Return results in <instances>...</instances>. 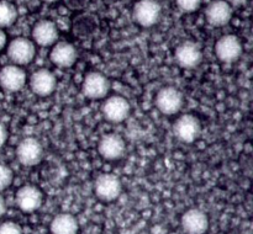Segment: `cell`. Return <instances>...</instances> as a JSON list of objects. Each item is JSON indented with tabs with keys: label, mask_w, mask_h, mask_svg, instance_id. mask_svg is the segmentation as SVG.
<instances>
[{
	"label": "cell",
	"mask_w": 253,
	"mask_h": 234,
	"mask_svg": "<svg viewBox=\"0 0 253 234\" xmlns=\"http://www.w3.org/2000/svg\"><path fill=\"white\" fill-rule=\"evenodd\" d=\"M5 212H6V202H5L4 197L0 195V218L4 216Z\"/></svg>",
	"instance_id": "cell-26"
},
{
	"label": "cell",
	"mask_w": 253,
	"mask_h": 234,
	"mask_svg": "<svg viewBox=\"0 0 253 234\" xmlns=\"http://www.w3.org/2000/svg\"><path fill=\"white\" fill-rule=\"evenodd\" d=\"M225 1L231 5V6H241V5L246 4L249 0H225Z\"/></svg>",
	"instance_id": "cell-27"
},
{
	"label": "cell",
	"mask_w": 253,
	"mask_h": 234,
	"mask_svg": "<svg viewBox=\"0 0 253 234\" xmlns=\"http://www.w3.org/2000/svg\"><path fill=\"white\" fill-rule=\"evenodd\" d=\"M202 125L198 117L194 115H183L175 121L173 126V132L175 137L184 143H193L199 138Z\"/></svg>",
	"instance_id": "cell-9"
},
{
	"label": "cell",
	"mask_w": 253,
	"mask_h": 234,
	"mask_svg": "<svg viewBox=\"0 0 253 234\" xmlns=\"http://www.w3.org/2000/svg\"><path fill=\"white\" fill-rule=\"evenodd\" d=\"M26 84V73L15 64L5 66L0 69V86L9 93L20 91Z\"/></svg>",
	"instance_id": "cell-13"
},
{
	"label": "cell",
	"mask_w": 253,
	"mask_h": 234,
	"mask_svg": "<svg viewBox=\"0 0 253 234\" xmlns=\"http://www.w3.org/2000/svg\"><path fill=\"white\" fill-rule=\"evenodd\" d=\"M130 110L128 101L120 95L109 96L101 106V112L105 120L113 123L124 122L130 115Z\"/></svg>",
	"instance_id": "cell-7"
},
{
	"label": "cell",
	"mask_w": 253,
	"mask_h": 234,
	"mask_svg": "<svg viewBox=\"0 0 253 234\" xmlns=\"http://www.w3.org/2000/svg\"><path fill=\"white\" fill-rule=\"evenodd\" d=\"M17 19V10L6 0L0 1V29L10 27Z\"/></svg>",
	"instance_id": "cell-20"
},
{
	"label": "cell",
	"mask_w": 253,
	"mask_h": 234,
	"mask_svg": "<svg viewBox=\"0 0 253 234\" xmlns=\"http://www.w3.org/2000/svg\"><path fill=\"white\" fill-rule=\"evenodd\" d=\"M0 234H22L21 227L11 221L0 224Z\"/></svg>",
	"instance_id": "cell-23"
},
{
	"label": "cell",
	"mask_w": 253,
	"mask_h": 234,
	"mask_svg": "<svg viewBox=\"0 0 253 234\" xmlns=\"http://www.w3.org/2000/svg\"><path fill=\"white\" fill-rule=\"evenodd\" d=\"M205 17L211 26H225L232 17V6L225 0H212L205 9Z\"/></svg>",
	"instance_id": "cell-16"
},
{
	"label": "cell",
	"mask_w": 253,
	"mask_h": 234,
	"mask_svg": "<svg viewBox=\"0 0 253 234\" xmlns=\"http://www.w3.org/2000/svg\"><path fill=\"white\" fill-rule=\"evenodd\" d=\"M180 224L187 234H204L209 228V218L202 209L190 208L184 212Z\"/></svg>",
	"instance_id": "cell-15"
},
{
	"label": "cell",
	"mask_w": 253,
	"mask_h": 234,
	"mask_svg": "<svg viewBox=\"0 0 253 234\" xmlns=\"http://www.w3.org/2000/svg\"><path fill=\"white\" fill-rule=\"evenodd\" d=\"M52 234H78L79 224L74 216L69 213H59L49 224Z\"/></svg>",
	"instance_id": "cell-19"
},
{
	"label": "cell",
	"mask_w": 253,
	"mask_h": 234,
	"mask_svg": "<svg viewBox=\"0 0 253 234\" xmlns=\"http://www.w3.org/2000/svg\"><path fill=\"white\" fill-rule=\"evenodd\" d=\"M162 7L156 0H137L132 9V17L136 24L142 27H151L161 19Z\"/></svg>",
	"instance_id": "cell-3"
},
{
	"label": "cell",
	"mask_w": 253,
	"mask_h": 234,
	"mask_svg": "<svg viewBox=\"0 0 253 234\" xmlns=\"http://www.w3.org/2000/svg\"><path fill=\"white\" fill-rule=\"evenodd\" d=\"M244 47L236 34H225L215 43V54L222 63H234L241 57Z\"/></svg>",
	"instance_id": "cell-4"
},
{
	"label": "cell",
	"mask_w": 253,
	"mask_h": 234,
	"mask_svg": "<svg viewBox=\"0 0 253 234\" xmlns=\"http://www.w3.org/2000/svg\"><path fill=\"white\" fill-rule=\"evenodd\" d=\"M7 139V131H6V127H5L4 125H2L1 122H0V148L2 147V145L5 144V142H6Z\"/></svg>",
	"instance_id": "cell-24"
},
{
	"label": "cell",
	"mask_w": 253,
	"mask_h": 234,
	"mask_svg": "<svg viewBox=\"0 0 253 234\" xmlns=\"http://www.w3.org/2000/svg\"><path fill=\"white\" fill-rule=\"evenodd\" d=\"M123 185L116 175L104 172L96 177L94 182V192L96 197L104 202H113L121 195Z\"/></svg>",
	"instance_id": "cell-2"
},
{
	"label": "cell",
	"mask_w": 253,
	"mask_h": 234,
	"mask_svg": "<svg viewBox=\"0 0 253 234\" xmlns=\"http://www.w3.org/2000/svg\"><path fill=\"white\" fill-rule=\"evenodd\" d=\"M14 180V174L12 170L7 165L0 163V191H4L11 185Z\"/></svg>",
	"instance_id": "cell-21"
},
{
	"label": "cell",
	"mask_w": 253,
	"mask_h": 234,
	"mask_svg": "<svg viewBox=\"0 0 253 234\" xmlns=\"http://www.w3.org/2000/svg\"><path fill=\"white\" fill-rule=\"evenodd\" d=\"M174 59L184 69H194L202 63L203 53L202 48L198 43L193 41H185L175 48Z\"/></svg>",
	"instance_id": "cell-10"
},
{
	"label": "cell",
	"mask_w": 253,
	"mask_h": 234,
	"mask_svg": "<svg viewBox=\"0 0 253 234\" xmlns=\"http://www.w3.org/2000/svg\"><path fill=\"white\" fill-rule=\"evenodd\" d=\"M98 150L99 154L106 160L121 159L126 152L125 140L118 133H108L99 140Z\"/></svg>",
	"instance_id": "cell-12"
},
{
	"label": "cell",
	"mask_w": 253,
	"mask_h": 234,
	"mask_svg": "<svg viewBox=\"0 0 253 234\" xmlns=\"http://www.w3.org/2000/svg\"><path fill=\"white\" fill-rule=\"evenodd\" d=\"M15 201L22 212L31 213L41 207L43 202V195L39 187L34 185H24L17 190L15 195Z\"/></svg>",
	"instance_id": "cell-11"
},
{
	"label": "cell",
	"mask_w": 253,
	"mask_h": 234,
	"mask_svg": "<svg viewBox=\"0 0 253 234\" xmlns=\"http://www.w3.org/2000/svg\"><path fill=\"white\" fill-rule=\"evenodd\" d=\"M49 59L54 66L59 68H69L77 61V51L69 42H58L54 43L49 53Z\"/></svg>",
	"instance_id": "cell-18"
},
{
	"label": "cell",
	"mask_w": 253,
	"mask_h": 234,
	"mask_svg": "<svg viewBox=\"0 0 253 234\" xmlns=\"http://www.w3.org/2000/svg\"><path fill=\"white\" fill-rule=\"evenodd\" d=\"M183 103H184L183 94L173 86L161 89L156 95V106L163 115H175L180 111Z\"/></svg>",
	"instance_id": "cell-5"
},
{
	"label": "cell",
	"mask_w": 253,
	"mask_h": 234,
	"mask_svg": "<svg viewBox=\"0 0 253 234\" xmlns=\"http://www.w3.org/2000/svg\"><path fill=\"white\" fill-rule=\"evenodd\" d=\"M59 36L56 24L51 20H40L32 27V38L41 47L53 46Z\"/></svg>",
	"instance_id": "cell-17"
},
{
	"label": "cell",
	"mask_w": 253,
	"mask_h": 234,
	"mask_svg": "<svg viewBox=\"0 0 253 234\" xmlns=\"http://www.w3.org/2000/svg\"><path fill=\"white\" fill-rule=\"evenodd\" d=\"M42 1H44V2H56V1H58V0H42Z\"/></svg>",
	"instance_id": "cell-28"
},
{
	"label": "cell",
	"mask_w": 253,
	"mask_h": 234,
	"mask_svg": "<svg viewBox=\"0 0 253 234\" xmlns=\"http://www.w3.org/2000/svg\"><path fill=\"white\" fill-rule=\"evenodd\" d=\"M57 80L54 74L48 69H39L30 76V88L37 96L46 98L56 90Z\"/></svg>",
	"instance_id": "cell-14"
},
{
	"label": "cell",
	"mask_w": 253,
	"mask_h": 234,
	"mask_svg": "<svg viewBox=\"0 0 253 234\" xmlns=\"http://www.w3.org/2000/svg\"><path fill=\"white\" fill-rule=\"evenodd\" d=\"M36 47L26 37H16L7 44V57L15 66H26L34 61Z\"/></svg>",
	"instance_id": "cell-1"
},
{
	"label": "cell",
	"mask_w": 253,
	"mask_h": 234,
	"mask_svg": "<svg viewBox=\"0 0 253 234\" xmlns=\"http://www.w3.org/2000/svg\"><path fill=\"white\" fill-rule=\"evenodd\" d=\"M175 2H177L179 10L189 14V12H194L199 9L202 0H175Z\"/></svg>",
	"instance_id": "cell-22"
},
{
	"label": "cell",
	"mask_w": 253,
	"mask_h": 234,
	"mask_svg": "<svg viewBox=\"0 0 253 234\" xmlns=\"http://www.w3.org/2000/svg\"><path fill=\"white\" fill-rule=\"evenodd\" d=\"M5 46H6V34L0 29V52L5 48Z\"/></svg>",
	"instance_id": "cell-25"
},
{
	"label": "cell",
	"mask_w": 253,
	"mask_h": 234,
	"mask_svg": "<svg viewBox=\"0 0 253 234\" xmlns=\"http://www.w3.org/2000/svg\"><path fill=\"white\" fill-rule=\"evenodd\" d=\"M17 160L25 167H34L42 160L43 148L39 139L34 137L24 138L16 148Z\"/></svg>",
	"instance_id": "cell-8"
},
{
	"label": "cell",
	"mask_w": 253,
	"mask_h": 234,
	"mask_svg": "<svg viewBox=\"0 0 253 234\" xmlns=\"http://www.w3.org/2000/svg\"><path fill=\"white\" fill-rule=\"evenodd\" d=\"M110 90V83L103 73L90 71L85 75L82 83V91L91 100H100L108 95Z\"/></svg>",
	"instance_id": "cell-6"
}]
</instances>
